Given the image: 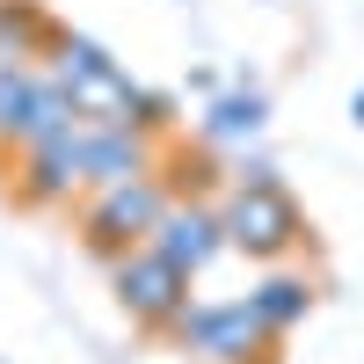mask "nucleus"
I'll use <instances>...</instances> for the list:
<instances>
[{
  "instance_id": "nucleus-1",
  "label": "nucleus",
  "mask_w": 364,
  "mask_h": 364,
  "mask_svg": "<svg viewBox=\"0 0 364 364\" xmlns=\"http://www.w3.org/2000/svg\"><path fill=\"white\" fill-rule=\"evenodd\" d=\"M51 80L66 87V102L80 109V124H109V132H139V124H154V95L117 66V58L102 44H87V37H66L58 29V44H51Z\"/></svg>"
},
{
  "instance_id": "nucleus-2",
  "label": "nucleus",
  "mask_w": 364,
  "mask_h": 364,
  "mask_svg": "<svg viewBox=\"0 0 364 364\" xmlns=\"http://www.w3.org/2000/svg\"><path fill=\"white\" fill-rule=\"evenodd\" d=\"M219 226H226V240L233 248H248V255H284V248H299V233H306V219H299V204L269 182V168H255V175H240V190H233V204L219 211Z\"/></svg>"
},
{
  "instance_id": "nucleus-3",
  "label": "nucleus",
  "mask_w": 364,
  "mask_h": 364,
  "mask_svg": "<svg viewBox=\"0 0 364 364\" xmlns=\"http://www.w3.org/2000/svg\"><path fill=\"white\" fill-rule=\"evenodd\" d=\"M161 211H168V190L154 175H132V182H109V190L87 204V219H80V233H87V248L95 255H132V248H146L154 240V226H161Z\"/></svg>"
},
{
  "instance_id": "nucleus-4",
  "label": "nucleus",
  "mask_w": 364,
  "mask_h": 364,
  "mask_svg": "<svg viewBox=\"0 0 364 364\" xmlns=\"http://www.w3.org/2000/svg\"><path fill=\"white\" fill-rule=\"evenodd\" d=\"M109 284H117V299H124V314L146 321V328H175L182 314H190V269H175L154 240L132 248V255H117Z\"/></svg>"
},
{
  "instance_id": "nucleus-5",
  "label": "nucleus",
  "mask_w": 364,
  "mask_h": 364,
  "mask_svg": "<svg viewBox=\"0 0 364 364\" xmlns=\"http://www.w3.org/2000/svg\"><path fill=\"white\" fill-rule=\"evenodd\" d=\"M73 190H87V124L22 146V182H15L22 204H66Z\"/></svg>"
},
{
  "instance_id": "nucleus-6",
  "label": "nucleus",
  "mask_w": 364,
  "mask_h": 364,
  "mask_svg": "<svg viewBox=\"0 0 364 364\" xmlns=\"http://www.w3.org/2000/svg\"><path fill=\"white\" fill-rule=\"evenodd\" d=\"M175 336H182V350H197L211 364H240L269 343V328L255 314V299H233V306H190L175 321Z\"/></svg>"
},
{
  "instance_id": "nucleus-7",
  "label": "nucleus",
  "mask_w": 364,
  "mask_h": 364,
  "mask_svg": "<svg viewBox=\"0 0 364 364\" xmlns=\"http://www.w3.org/2000/svg\"><path fill=\"white\" fill-rule=\"evenodd\" d=\"M154 248H161L175 269H190V277H197V269L226 248V226H219V211H204V204H168L161 226H154Z\"/></svg>"
},
{
  "instance_id": "nucleus-8",
  "label": "nucleus",
  "mask_w": 364,
  "mask_h": 364,
  "mask_svg": "<svg viewBox=\"0 0 364 364\" xmlns=\"http://www.w3.org/2000/svg\"><path fill=\"white\" fill-rule=\"evenodd\" d=\"M132 175H146V139L87 124V190H109V182H132Z\"/></svg>"
},
{
  "instance_id": "nucleus-9",
  "label": "nucleus",
  "mask_w": 364,
  "mask_h": 364,
  "mask_svg": "<svg viewBox=\"0 0 364 364\" xmlns=\"http://www.w3.org/2000/svg\"><path fill=\"white\" fill-rule=\"evenodd\" d=\"M37 44H58L51 15L37 8V0H0V66H22Z\"/></svg>"
},
{
  "instance_id": "nucleus-10",
  "label": "nucleus",
  "mask_w": 364,
  "mask_h": 364,
  "mask_svg": "<svg viewBox=\"0 0 364 364\" xmlns=\"http://www.w3.org/2000/svg\"><path fill=\"white\" fill-rule=\"evenodd\" d=\"M37 87H44V73H29V66H0V146H22V139H29Z\"/></svg>"
},
{
  "instance_id": "nucleus-11",
  "label": "nucleus",
  "mask_w": 364,
  "mask_h": 364,
  "mask_svg": "<svg viewBox=\"0 0 364 364\" xmlns=\"http://www.w3.org/2000/svg\"><path fill=\"white\" fill-rule=\"evenodd\" d=\"M306 306H314V291L299 284V277H269V284L255 291V314H262V328H269V336H284V328L306 314Z\"/></svg>"
},
{
  "instance_id": "nucleus-12",
  "label": "nucleus",
  "mask_w": 364,
  "mask_h": 364,
  "mask_svg": "<svg viewBox=\"0 0 364 364\" xmlns=\"http://www.w3.org/2000/svg\"><path fill=\"white\" fill-rule=\"evenodd\" d=\"M204 132L211 139H255L262 132V95H226L219 109L204 117Z\"/></svg>"
},
{
  "instance_id": "nucleus-13",
  "label": "nucleus",
  "mask_w": 364,
  "mask_h": 364,
  "mask_svg": "<svg viewBox=\"0 0 364 364\" xmlns=\"http://www.w3.org/2000/svg\"><path fill=\"white\" fill-rule=\"evenodd\" d=\"M350 109H357V124H364V95H357V102H350Z\"/></svg>"
}]
</instances>
